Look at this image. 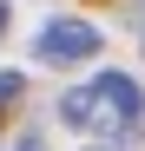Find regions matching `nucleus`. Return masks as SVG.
<instances>
[{
  "instance_id": "nucleus-3",
  "label": "nucleus",
  "mask_w": 145,
  "mask_h": 151,
  "mask_svg": "<svg viewBox=\"0 0 145 151\" xmlns=\"http://www.w3.org/2000/svg\"><path fill=\"white\" fill-rule=\"evenodd\" d=\"M59 118L72 125V132H86V125L99 118V105H92V86H72V92L59 99Z\"/></svg>"
},
{
  "instance_id": "nucleus-5",
  "label": "nucleus",
  "mask_w": 145,
  "mask_h": 151,
  "mask_svg": "<svg viewBox=\"0 0 145 151\" xmlns=\"http://www.w3.org/2000/svg\"><path fill=\"white\" fill-rule=\"evenodd\" d=\"M13 151H46V145H40V132H27V138H20Z\"/></svg>"
},
{
  "instance_id": "nucleus-6",
  "label": "nucleus",
  "mask_w": 145,
  "mask_h": 151,
  "mask_svg": "<svg viewBox=\"0 0 145 151\" xmlns=\"http://www.w3.org/2000/svg\"><path fill=\"white\" fill-rule=\"evenodd\" d=\"M0 27H7V7H0Z\"/></svg>"
},
{
  "instance_id": "nucleus-4",
  "label": "nucleus",
  "mask_w": 145,
  "mask_h": 151,
  "mask_svg": "<svg viewBox=\"0 0 145 151\" xmlns=\"http://www.w3.org/2000/svg\"><path fill=\"white\" fill-rule=\"evenodd\" d=\"M20 92H27V79H20V72H0V112H7Z\"/></svg>"
},
{
  "instance_id": "nucleus-2",
  "label": "nucleus",
  "mask_w": 145,
  "mask_h": 151,
  "mask_svg": "<svg viewBox=\"0 0 145 151\" xmlns=\"http://www.w3.org/2000/svg\"><path fill=\"white\" fill-rule=\"evenodd\" d=\"M92 105H99L92 125H119V132H132L138 112H145V92H138L132 72H99V79H92Z\"/></svg>"
},
{
  "instance_id": "nucleus-1",
  "label": "nucleus",
  "mask_w": 145,
  "mask_h": 151,
  "mask_svg": "<svg viewBox=\"0 0 145 151\" xmlns=\"http://www.w3.org/2000/svg\"><path fill=\"white\" fill-rule=\"evenodd\" d=\"M33 53L46 66H79V59L99 53V27H86V20H46L40 40H33Z\"/></svg>"
}]
</instances>
